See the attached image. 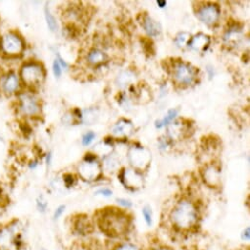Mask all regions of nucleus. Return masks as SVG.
<instances>
[{
    "mask_svg": "<svg viewBox=\"0 0 250 250\" xmlns=\"http://www.w3.org/2000/svg\"><path fill=\"white\" fill-rule=\"evenodd\" d=\"M97 225L104 234L116 238L129 231L131 221L129 216L123 211L116 208H106L99 213Z\"/></svg>",
    "mask_w": 250,
    "mask_h": 250,
    "instance_id": "1",
    "label": "nucleus"
},
{
    "mask_svg": "<svg viewBox=\"0 0 250 250\" xmlns=\"http://www.w3.org/2000/svg\"><path fill=\"white\" fill-rule=\"evenodd\" d=\"M198 220L195 205L188 199L180 200L171 213L172 224L181 230H188L194 227Z\"/></svg>",
    "mask_w": 250,
    "mask_h": 250,
    "instance_id": "2",
    "label": "nucleus"
},
{
    "mask_svg": "<svg viewBox=\"0 0 250 250\" xmlns=\"http://www.w3.org/2000/svg\"><path fill=\"white\" fill-rule=\"evenodd\" d=\"M18 228L17 224L0 228V250H21L20 248L24 242Z\"/></svg>",
    "mask_w": 250,
    "mask_h": 250,
    "instance_id": "3",
    "label": "nucleus"
},
{
    "mask_svg": "<svg viewBox=\"0 0 250 250\" xmlns=\"http://www.w3.org/2000/svg\"><path fill=\"white\" fill-rule=\"evenodd\" d=\"M21 79L24 83L29 86L40 85L45 77L43 67L37 62H29L21 68Z\"/></svg>",
    "mask_w": 250,
    "mask_h": 250,
    "instance_id": "4",
    "label": "nucleus"
},
{
    "mask_svg": "<svg viewBox=\"0 0 250 250\" xmlns=\"http://www.w3.org/2000/svg\"><path fill=\"white\" fill-rule=\"evenodd\" d=\"M25 43L21 36L15 32H8L0 40V49L8 56H18L22 54Z\"/></svg>",
    "mask_w": 250,
    "mask_h": 250,
    "instance_id": "5",
    "label": "nucleus"
},
{
    "mask_svg": "<svg viewBox=\"0 0 250 250\" xmlns=\"http://www.w3.org/2000/svg\"><path fill=\"white\" fill-rule=\"evenodd\" d=\"M101 173V167L95 160V157L87 154L85 159L79 166V174L81 178L87 182L96 180Z\"/></svg>",
    "mask_w": 250,
    "mask_h": 250,
    "instance_id": "6",
    "label": "nucleus"
},
{
    "mask_svg": "<svg viewBox=\"0 0 250 250\" xmlns=\"http://www.w3.org/2000/svg\"><path fill=\"white\" fill-rule=\"evenodd\" d=\"M174 78L181 85H189L195 79L194 68L187 63L180 62L174 67Z\"/></svg>",
    "mask_w": 250,
    "mask_h": 250,
    "instance_id": "7",
    "label": "nucleus"
},
{
    "mask_svg": "<svg viewBox=\"0 0 250 250\" xmlns=\"http://www.w3.org/2000/svg\"><path fill=\"white\" fill-rule=\"evenodd\" d=\"M129 159L135 169L143 171L149 165L151 154L144 147H132L129 151Z\"/></svg>",
    "mask_w": 250,
    "mask_h": 250,
    "instance_id": "8",
    "label": "nucleus"
},
{
    "mask_svg": "<svg viewBox=\"0 0 250 250\" xmlns=\"http://www.w3.org/2000/svg\"><path fill=\"white\" fill-rule=\"evenodd\" d=\"M20 109L24 115L36 116L41 112V106L38 99L30 93H21L19 95Z\"/></svg>",
    "mask_w": 250,
    "mask_h": 250,
    "instance_id": "9",
    "label": "nucleus"
},
{
    "mask_svg": "<svg viewBox=\"0 0 250 250\" xmlns=\"http://www.w3.org/2000/svg\"><path fill=\"white\" fill-rule=\"evenodd\" d=\"M0 88L2 92L11 95L16 93L20 88V79L15 72H8L0 78Z\"/></svg>",
    "mask_w": 250,
    "mask_h": 250,
    "instance_id": "10",
    "label": "nucleus"
},
{
    "mask_svg": "<svg viewBox=\"0 0 250 250\" xmlns=\"http://www.w3.org/2000/svg\"><path fill=\"white\" fill-rule=\"evenodd\" d=\"M196 16L204 24L212 25L219 19L220 8L216 4H205L199 8Z\"/></svg>",
    "mask_w": 250,
    "mask_h": 250,
    "instance_id": "11",
    "label": "nucleus"
},
{
    "mask_svg": "<svg viewBox=\"0 0 250 250\" xmlns=\"http://www.w3.org/2000/svg\"><path fill=\"white\" fill-rule=\"evenodd\" d=\"M121 182L128 188L138 189L143 187L144 180L137 170H125L121 176Z\"/></svg>",
    "mask_w": 250,
    "mask_h": 250,
    "instance_id": "12",
    "label": "nucleus"
},
{
    "mask_svg": "<svg viewBox=\"0 0 250 250\" xmlns=\"http://www.w3.org/2000/svg\"><path fill=\"white\" fill-rule=\"evenodd\" d=\"M202 176L204 179V182H206L207 185L210 187H218L221 182V173L220 170L214 166L209 165L204 168V171L202 172Z\"/></svg>",
    "mask_w": 250,
    "mask_h": 250,
    "instance_id": "13",
    "label": "nucleus"
},
{
    "mask_svg": "<svg viewBox=\"0 0 250 250\" xmlns=\"http://www.w3.org/2000/svg\"><path fill=\"white\" fill-rule=\"evenodd\" d=\"M210 38L207 35L204 34H197L194 37H192L188 42V46H190L193 50L202 52L205 51L210 44Z\"/></svg>",
    "mask_w": 250,
    "mask_h": 250,
    "instance_id": "14",
    "label": "nucleus"
},
{
    "mask_svg": "<svg viewBox=\"0 0 250 250\" xmlns=\"http://www.w3.org/2000/svg\"><path fill=\"white\" fill-rule=\"evenodd\" d=\"M133 124L127 120H120L116 123L113 128V135L117 137H127L132 134L133 131Z\"/></svg>",
    "mask_w": 250,
    "mask_h": 250,
    "instance_id": "15",
    "label": "nucleus"
},
{
    "mask_svg": "<svg viewBox=\"0 0 250 250\" xmlns=\"http://www.w3.org/2000/svg\"><path fill=\"white\" fill-rule=\"evenodd\" d=\"M143 26H144L145 31L150 37H157L161 32V28H160L159 24H157L156 21H154L152 18H150L147 15H146L143 18Z\"/></svg>",
    "mask_w": 250,
    "mask_h": 250,
    "instance_id": "16",
    "label": "nucleus"
},
{
    "mask_svg": "<svg viewBox=\"0 0 250 250\" xmlns=\"http://www.w3.org/2000/svg\"><path fill=\"white\" fill-rule=\"evenodd\" d=\"M75 229L79 234L86 235L90 233L93 229L92 224L89 222L87 217H81L75 223Z\"/></svg>",
    "mask_w": 250,
    "mask_h": 250,
    "instance_id": "17",
    "label": "nucleus"
},
{
    "mask_svg": "<svg viewBox=\"0 0 250 250\" xmlns=\"http://www.w3.org/2000/svg\"><path fill=\"white\" fill-rule=\"evenodd\" d=\"M87 60L90 64H92L94 66H97V65H100V64H102L103 62H105L107 60V55L101 50L93 49L88 53Z\"/></svg>",
    "mask_w": 250,
    "mask_h": 250,
    "instance_id": "18",
    "label": "nucleus"
},
{
    "mask_svg": "<svg viewBox=\"0 0 250 250\" xmlns=\"http://www.w3.org/2000/svg\"><path fill=\"white\" fill-rule=\"evenodd\" d=\"M178 112H179V111H178L177 109H172V110H170V111L168 112V114H167L162 120L156 121V124H155L156 128H157V129H161V128L167 126V125H169V124L176 118V116L178 115Z\"/></svg>",
    "mask_w": 250,
    "mask_h": 250,
    "instance_id": "19",
    "label": "nucleus"
},
{
    "mask_svg": "<svg viewBox=\"0 0 250 250\" xmlns=\"http://www.w3.org/2000/svg\"><path fill=\"white\" fill-rule=\"evenodd\" d=\"M134 80V75L130 72V71H125V72H122L119 76H118V79H117V82H118V85L121 86V87H124L126 86L128 84H130Z\"/></svg>",
    "mask_w": 250,
    "mask_h": 250,
    "instance_id": "20",
    "label": "nucleus"
},
{
    "mask_svg": "<svg viewBox=\"0 0 250 250\" xmlns=\"http://www.w3.org/2000/svg\"><path fill=\"white\" fill-rule=\"evenodd\" d=\"M44 14H45V20L47 23L48 28L50 29L51 32H55L57 30V23H56V19L54 18V16L51 14L49 8L47 6H45L44 9Z\"/></svg>",
    "mask_w": 250,
    "mask_h": 250,
    "instance_id": "21",
    "label": "nucleus"
},
{
    "mask_svg": "<svg viewBox=\"0 0 250 250\" xmlns=\"http://www.w3.org/2000/svg\"><path fill=\"white\" fill-rule=\"evenodd\" d=\"M190 39H191V37H190V35H189L188 33L183 32V33H180V34L176 37V39H175V43H176L179 47H183V46H185V44L188 43V42H189Z\"/></svg>",
    "mask_w": 250,
    "mask_h": 250,
    "instance_id": "22",
    "label": "nucleus"
},
{
    "mask_svg": "<svg viewBox=\"0 0 250 250\" xmlns=\"http://www.w3.org/2000/svg\"><path fill=\"white\" fill-rule=\"evenodd\" d=\"M143 216L145 218V221L146 223L147 226H152V223H153V219H152V210L151 208L146 205L143 208Z\"/></svg>",
    "mask_w": 250,
    "mask_h": 250,
    "instance_id": "23",
    "label": "nucleus"
},
{
    "mask_svg": "<svg viewBox=\"0 0 250 250\" xmlns=\"http://www.w3.org/2000/svg\"><path fill=\"white\" fill-rule=\"evenodd\" d=\"M114 250H141V248L131 242H123L118 244Z\"/></svg>",
    "mask_w": 250,
    "mask_h": 250,
    "instance_id": "24",
    "label": "nucleus"
},
{
    "mask_svg": "<svg viewBox=\"0 0 250 250\" xmlns=\"http://www.w3.org/2000/svg\"><path fill=\"white\" fill-rule=\"evenodd\" d=\"M94 138H95V134L92 133V132H88V133H86V134L83 137L82 144H83V146H89V145L93 142Z\"/></svg>",
    "mask_w": 250,
    "mask_h": 250,
    "instance_id": "25",
    "label": "nucleus"
},
{
    "mask_svg": "<svg viewBox=\"0 0 250 250\" xmlns=\"http://www.w3.org/2000/svg\"><path fill=\"white\" fill-rule=\"evenodd\" d=\"M52 70H53V74L56 78H59L62 74V69H61V65L59 64V62L57 61V59H55L53 61V64H52Z\"/></svg>",
    "mask_w": 250,
    "mask_h": 250,
    "instance_id": "26",
    "label": "nucleus"
},
{
    "mask_svg": "<svg viewBox=\"0 0 250 250\" xmlns=\"http://www.w3.org/2000/svg\"><path fill=\"white\" fill-rule=\"evenodd\" d=\"M37 207L40 212H45L47 208V202L42 197H41L37 200Z\"/></svg>",
    "mask_w": 250,
    "mask_h": 250,
    "instance_id": "27",
    "label": "nucleus"
},
{
    "mask_svg": "<svg viewBox=\"0 0 250 250\" xmlns=\"http://www.w3.org/2000/svg\"><path fill=\"white\" fill-rule=\"evenodd\" d=\"M63 179H64V184H65V186H66L67 188L73 187V185H74V183H75V179H74V176H73V175H71V174H66V175L63 177Z\"/></svg>",
    "mask_w": 250,
    "mask_h": 250,
    "instance_id": "28",
    "label": "nucleus"
},
{
    "mask_svg": "<svg viewBox=\"0 0 250 250\" xmlns=\"http://www.w3.org/2000/svg\"><path fill=\"white\" fill-rule=\"evenodd\" d=\"M65 209H66V206H65V205H60V206H58V207L55 209V211H54L53 219H54V220H58V219L62 216V214L65 212Z\"/></svg>",
    "mask_w": 250,
    "mask_h": 250,
    "instance_id": "29",
    "label": "nucleus"
},
{
    "mask_svg": "<svg viewBox=\"0 0 250 250\" xmlns=\"http://www.w3.org/2000/svg\"><path fill=\"white\" fill-rule=\"evenodd\" d=\"M112 193H113L112 190L109 189V188H100V189H98V190L95 192L96 195H102V196H105V197L111 196Z\"/></svg>",
    "mask_w": 250,
    "mask_h": 250,
    "instance_id": "30",
    "label": "nucleus"
},
{
    "mask_svg": "<svg viewBox=\"0 0 250 250\" xmlns=\"http://www.w3.org/2000/svg\"><path fill=\"white\" fill-rule=\"evenodd\" d=\"M117 201H118V203H119L121 206H123V207H125V208H131L132 205H133L130 200L125 199V198H118Z\"/></svg>",
    "mask_w": 250,
    "mask_h": 250,
    "instance_id": "31",
    "label": "nucleus"
},
{
    "mask_svg": "<svg viewBox=\"0 0 250 250\" xmlns=\"http://www.w3.org/2000/svg\"><path fill=\"white\" fill-rule=\"evenodd\" d=\"M241 238L242 240L244 241H249L250 239V229H249V227H247L241 233Z\"/></svg>",
    "mask_w": 250,
    "mask_h": 250,
    "instance_id": "32",
    "label": "nucleus"
},
{
    "mask_svg": "<svg viewBox=\"0 0 250 250\" xmlns=\"http://www.w3.org/2000/svg\"><path fill=\"white\" fill-rule=\"evenodd\" d=\"M56 59H57V61L59 62V64L61 65V67H64V68H67V67H68V64L65 62V60H64L59 54H57V58H56Z\"/></svg>",
    "mask_w": 250,
    "mask_h": 250,
    "instance_id": "33",
    "label": "nucleus"
},
{
    "mask_svg": "<svg viewBox=\"0 0 250 250\" xmlns=\"http://www.w3.org/2000/svg\"><path fill=\"white\" fill-rule=\"evenodd\" d=\"M157 3V5L159 6V7H161V8H163V7H165L166 6V1H161V0H158V1L156 2Z\"/></svg>",
    "mask_w": 250,
    "mask_h": 250,
    "instance_id": "34",
    "label": "nucleus"
},
{
    "mask_svg": "<svg viewBox=\"0 0 250 250\" xmlns=\"http://www.w3.org/2000/svg\"><path fill=\"white\" fill-rule=\"evenodd\" d=\"M155 250H170L168 248H159V249H155Z\"/></svg>",
    "mask_w": 250,
    "mask_h": 250,
    "instance_id": "35",
    "label": "nucleus"
},
{
    "mask_svg": "<svg viewBox=\"0 0 250 250\" xmlns=\"http://www.w3.org/2000/svg\"><path fill=\"white\" fill-rule=\"evenodd\" d=\"M11 250H14V249H11Z\"/></svg>",
    "mask_w": 250,
    "mask_h": 250,
    "instance_id": "36",
    "label": "nucleus"
},
{
    "mask_svg": "<svg viewBox=\"0 0 250 250\" xmlns=\"http://www.w3.org/2000/svg\"><path fill=\"white\" fill-rule=\"evenodd\" d=\"M42 250H44V249H42Z\"/></svg>",
    "mask_w": 250,
    "mask_h": 250,
    "instance_id": "37",
    "label": "nucleus"
}]
</instances>
